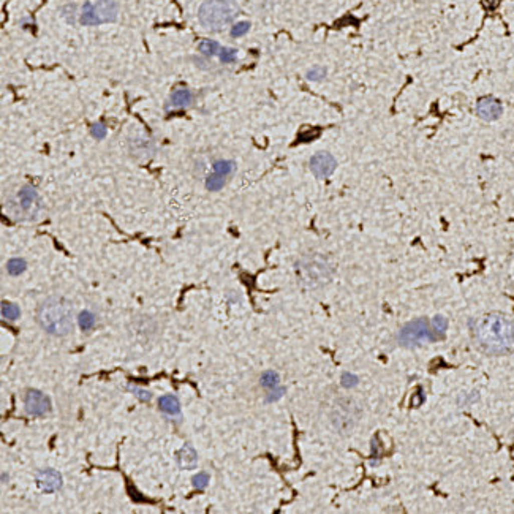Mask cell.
Here are the masks:
<instances>
[{"label": "cell", "mask_w": 514, "mask_h": 514, "mask_svg": "<svg viewBox=\"0 0 514 514\" xmlns=\"http://www.w3.org/2000/svg\"><path fill=\"white\" fill-rule=\"evenodd\" d=\"M475 339L481 350L490 355H503L512 348L514 325L500 314L482 317L475 326Z\"/></svg>", "instance_id": "6da1fadb"}, {"label": "cell", "mask_w": 514, "mask_h": 514, "mask_svg": "<svg viewBox=\"0 0 514 514\" xmlns=\"http://www.w3.org/2000/svg\"><path fill=\"white\" fill-rule=\"evenodd\" d=\"M37 323L46 334L64 337L70 334L75 325L73 306L65 298L49 296L37 307Z\"/></svg>", "instance_id": "7a4b0ae2"}, {"label": "cell", "mask_w": 514, "mask_h": 514, "mask_svg": "<svg viewBox=\"0 0 514 514\" xmlns=\"http://www.w3.org/2000/svg\"><path fill=\"white\" fill-rule=\"evenodd\" d=\"M296 276L306 288H321L332 277V266L326 256L320 253H310L302 256L296 263Z\"/></svg>", "instance_id": "3957f363"}, {"label": "cell", "mask_w": 514, "mask_h": 514, "mask_svg": "<svg viewBox=\"0 0 514 514\" xmlns=\"http://www.w3.org/2000/svg\"><path fill=\"white\" fill-rule=\"evenodd\" d=\"M239 13L233 0H204L198 10L199 23L207 30H223L234 21Z\"/></svg>", "instance_id": "277c9868"}, {"label": "cell", "mask_w": 514, "mask_h": 514, "mask_svg": "<svg viewBox=\"0 0 514 514\" xmlns=\"http://www.w3.org/2000/svg\"><path fill=\"white\" fill-rule=\"evenodd\" d=\"M42 198L32 185H23L12 201V212L16 218L35 220L42 212Z\"/></svg>", "instance_id": "5b68a950"}, {"label": "cell", "mask_w": 514, "mask_h": 514, "mask_svg": "<svg viewBox=\"0 0 514 514\" xmlns=\"http://www.w3.org/2000/svg\"><path fill=\"white\" fill-rule=\"evenodd\" d=\"M119 5L116 0H97L95 4H84L79 21L84 26H97L116 21Z\"/></svg>", "instance_id": "8992f818"}, {"label": "cell", "mask_w": 514, "mask_h": 514, "mask_svg": "<svg viewBox=\"0 0 514 514\" xmlns=\"http://www.w3.org/2000/svg\"><path fill=\"white\" fill-rule=\"evenodd\" d=\"M359 418V408L355 400L348 397H342L334 402L331 410V422L334 429L340 433H347L355 427Z\"/></svg>", "instance_id": "52a82bcc"}, {"label": "cell", "mask_w": 514, "mask_h": 514, "mask_svg": "<svg viewBox=\"0 0 514 514\" xmlns=\"http://www.w3.org/2000/svg\"><path fill=\"white\" fill-rule=\"evenodd\" d=\"M437 339L432 323L426 318H418L407 323L399 332V342L404 347H415L422 342H433Z\"/></svg>", "instance_id": "ba28073f"}, {"label": "cell", "mask_w": 514, "mask_h": 514, "mask_svg": "<svg viewBox=\"0 0 514 514\" xmlns=\"http://www.w3.org/2000/svg\"><path fill=\"white\" fill-rule=\"evenodd\" d=\"M24 408L32 416H45L51 411V400L38 389H29L24 396Z\"/></svg>", "instance_id": "9c48e42d"}, {"label": "cell", "mask_w": 514, "mask_h": 514, "mask_svg": "<svg viewBox=\"0 0 514 514\" xmlns=\"http://www.w3.org/2000/svg\"><path fill=\"white\" fill-rule=\"evenodd\" d=\"M337 166L336 158L332 157L329 152H317L315 155H312L310 158V171L314 173L318 179L329 177Z\"/></svg>", "instance_id": "30bf717a"}, {"label": "cell", "mask_w": 514, "mask_h": 514, "mask_svg": "<svg viewBox=\"0 0 514 514\" xmlns=\"http://www.w3.org/2000/svg\"><path fill=\"white\" fill-rule=\"evenodd\" d=\"M476 114L479 119L486 120V122H493V120L501 117L503 106L497 98L482 97L476 102Z\"/></svg>", "instance_id": "8fae6325"}, {"label": "cell", "mask_w": 514, "mask_h": 514, "mask_svg": "<svg viewBox=\"0 0 514 514\" xmlns=\"http://www.w3.org/2000/svg\"><path fill=\"white\" fill-rule=\"evenodd\" d=\"M37 484L43 492H56L62 487V475L54 468H43L37 473Z\"/></svg>", "instance_id": "7c38bea8"}, {"label": "cell", "mask_w": 514, "mask_h": 514, "mask_svg": "<svg viewBox=\"0 0 514 514\" xmlns=\"http://www.w3.org/2000/svg\"><path fill=\"white\" fill-rule=\"evenodd\" d=\"M177 463L182 468L191 470L196 467L198 463V452L195 451V448L190 445V443H185V445L177 451Z\"/></svg>", "instance_id": "4fadbf2b"}, {"label": "cell", "mask_w": 514, "mask_h": 514, "mask_svg": "<svg viewBox=\"0 0 514 514\" xmlns=\"http://www.w3.org/2000/svg\"><path fill=\"white\" fill-rule=\"evenodd\" d=\"M158 408L168 416H180V402L173 394H165L158 399Z\"/></svg>", "instance_id": "5bb4252c"}, {"label": "cell", "mask_w": 514, "mask_h": 514, "mask_svg": "<svg viewBox=\"0 0 514 514\" xmlns=\"http://www.w3.org/2000/svg\"><path fill=\"white\" fill-rule=\"evenodd\" d=\"M130 147H132V154L138 158H149L152 155V150H154L152 143H150L149 138L146 136L135 138V141L130 144Z\"/></svg>", "instance_id": "9a60e30c"}, {"label": "cell", "mask_w": 514, "mask_h": 514, "mask_svg": "<svg viewBox=\"0 0 514 514\" xmlns=\"http://www.w3.org/2000/svg\"><path fill=\"white\" fill-rule=\"evenodd\" d=\"M169 105L174 108H188L193 105V94L188 89H176L171 94Z\"/></svg>", "instance_id": "2e32d148"}, {"label": "cell", "mask_w": 514, "mask_h": 514, "mask_svg": "<svg viewBox=\"0 0 514 514\" xmlns=\"http://www.w3.org/2000/svg\"><path fill=\"white\" fill-rule=\"evenodd\" d=\"M234 169H236V165H234V162H231V160H217V162H214V165H212L214 173L221 174L225 177H229L234 173Z\"/></svg>", "instance_id": "e0dca14e"}, {"label": "cell", "mask_w": 514, "mask_h": 514, "mask_svg": "<svg viewBox=\"0 0 514 514\" xmlns=\"http://www.w3.org/2000/svg\"><path fill=\"white\" fill-rule=\"evenodd\" d=\"M226 179L225 176H221V174H217V173H210L207 177H206V188L209 191H218L223 188V185L226 184Z\"/></svg>", "instance_id": "ac0fdd59"}, {"label": "cell", "mask_w": 514, "mask_h": 514, "mask_svg": "<svg viewBox=\"0 0 514 514\" xmlns=\"http://www.w3.org/2000/svg\"><path fill=\"white\" fill-rule=\"evenodd\" d=\"M27 269V261L23 258H12L7 263V271L10 276H21Z\"/></svg>", "instance_id": "d6986e66"}, {"label": "cell", "mask_w": 514, "mask_h": 514, "mask_svg": "<svg viewBox=\"0 0 514 514\" xmlns=\"http://www.w3.org/2000/svg\"><path fill=\"white\" fill-rule=\"evenodd\" d=\"M21 315V310H19L18 304L15 302H2V317L8 321H16Z\"/></svg>", "instance_id": "ffe728a7"}, {"label": "cell", "mask_w": 514, "mask_h": 514, "mask_svg": "<svg viewBox=\"0 0 514 514\" xmlns=\"http://www.w3.org/2000/svg\"><path fill=\"white\" fill-rule=\"evenodd\" d=\"M198 49H199V53L206 56V57H212L215 54L220 53V46L217 42H212V40H203L199 45H198Z\"/></svg>", "instance_id": "44dd1931"}, {"label": "cell", "mask_w": 514, "mask_h": 514, "mask_svg": "<svg viewBox=\"0 0 514 514\" xmlns=\"http://www.w3.org/2000/svg\"><path fill=\"white\" fill-rule=\"evenodd\" d=\"M95 321H97V318H95V315H94L90 310L81 312V314H79V317H78V325H79V328H81L83 331H86V332L90 331V329H92V328L95 326Z\"/></svg>", "instance_id": "7402d4cb"}, {"label": "cell", "mask_w": 514, "mask_h": 514, "mask_svg": "<svg viewBox=\"0 0 514 514\" xmlns=\"http://www.w3.org/2000/svg\"><path fill=\"white\" fill-rule=\"evenodd\" d=\"M261 386L263 388H268V389H272V388H277L279 386V375L276 374L274 370H266L263 375H261Z\"/></svg>", "instance_id": "603a6c76"}, {"label": "cell", "mask_w": 514, "mask_h": 514, "mask_svg": "<svg viewBox=\"0 0 514 514\" xmlns=\"http://www.w3.org/2000/svg\"><path fill=\"white\" fill-rule=\"evenodd\" d=\"M248 30H250V23L248 21H239V23H236L233 27H231V37L239 38V37L245 35Z\"/></svg>", "instance_id": "cb8c5ba5"}, {"label": "cell", "mask_w": 514, "mask_h": 514, "mask_svg": "<svg viewBox=\"0 0 514 514\" xmlns=\"http://www.w3.org/2000/svg\"><path fill=\"white\" fill-rule=\"evenodd\" d=\"M209 481H210V478H209L207 473H206V471H201V473H198V475L193 476V487L198 489V490H203V489L207 487Z\"/></svg>", "instance_id": "d4e9b609"}, {"label": "cell", "mask_w": 514, "mask_h": 514, "mask_svg": "<svg viewBox=\"0 0 514 514\" xmlns=\"http://www.w3.org/2000/svg\"><path fill=\"white\" fill-rule=\"evenodd\" d=\"M218 56H220V60L223 64H233V62H236V49H233V48H221Z\"/></svg>", "instance_id": "484cf974"}, {"label": "cell", "mask_w": 514, "mask_h": 514, "mask_svg": "<svg viewBox=\"0 0 514 514\" xmlns=\"http://www.w3.org/2000/svg\"><path fill=\"white\" fill-rule=\"evenodd\" d=\"M326 76V70L323 67H314L307 72V79L309 81H321Z\"/></svg>", "instance_id": "4316f807"}, {"label": "cell", "mask_w": 514, "mask_h": 514, "mask_svg": "<svg viewBox=\"0 0 514 514\" xmlns=\"http://www.w3.org/2000/svg\"><path fill=\"white\" fill-rule=\"evenodd\" d=\"M90 135H92L95 139H103L106 136V125L103 122H95L92 127H90Z\"/></svg>", "instance_id": "83f0119b"}, {"label": "cell", "mask_w": 514, "mask_h": 514, "mask_svg": "<svg viewBox=\"0 0 514 514\" xmlns=\"http://www.w3.org/2000/svg\"><path fill=\"white\" fill-rule=\"evenodd\" d=\"M430 323H432L433 331L438 332V334H441V332H445V329L448 328V321H446L445 318H443V317H440V315L433 317Z\"/></svg>", "instance_id": "f1b7e54d"}, {"label": "cell", "mask_w": 514, "mask_h": 514, "mask_svg": "<svg viewBox=\"0 0 514 514\" xmlns=\"http://www.w3.org/2000/svg\"><path fill=\"white\" fill-rule=\"evenodd\" d=\"M340 383H342V386H345V388H353L358 383V378L353 374H348V372H345V374L342 375Z\"/></svg>", "instance_id": "f546056e"}, {"label": "cell", "mask_w": 514, "mask_h": 514, "mask_svg": "<svg viewBox=\"0 0 514 514\" xmlns=\"http://www.w3.org/2000/svg\"><path fill=\"white\" fill-rule=\"evenodd\" d=\"M132 391H133V394L139 399V400H143V402H149L150 400V397H152V396H150V392L149 391H146V389H141V388H132Z\"/></svg>", "instance_id": "4dcf8cb0"}, {"label": "cell", "mask_w": 514, "mask_h": 514, "mask_svg": "<svg viewBox=\"0 0 514 514\" xmlns=\"http://www.w3.org/2000/svg\"><path fill=\"white\" fill-rule=\"evenodd\" d=\"M284 392H285V388H272L271 392H268L266 400H268V402H274V400H277L279 397L284 396Z\"/></svg>", "instance_id": "1f68e13d"}, {"label": "cell", "mask_w": 514, "mask_h": 514, "mask_svg": "<svg viewBox=\"0 0 514 514\" xmlns=\"http://www.w3.org/2000/svg\"><path fill=\"white\" fill-rule=\"evenodd\" d=\"M2 479H4V482H7V473H4V475H2Z\"/></svg>", "instance_id": "d6a6232c"}]
</instances>
